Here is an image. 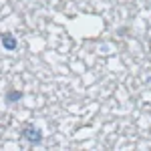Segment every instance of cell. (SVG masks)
I'll use <instances>...</instances> for the list:
<instances>
[{"label": "cell", "mask_w": 151, "mask_h": 151, "mask_svg": "<svg viewBox=\"0 0 151 151\" xmlns=\"http://www.w3.org/2000/svg\"><path fill=\"white\" fill-rule=\"evenodd\" d=\"M22 137L28 143H32V145H38L40 141H42V131L38 127H35V125H28V127L22 129Z\"/></svg>", "instance_id": "obj_1"}, {"label": "cell", "mask_w": 151, "mask_h": 151, "mask_svg": "<svg viewBox=\"0 0 151 151\" xmlns=\"http://www.w3.org/2000/svg\"><path fill=\"white\" fill-rule=\"evenodd\" d=\"M0 42H2V47L6 48V50H14V48L18 47L16 36H12V35H2L0 36Z\"/></svg>", "instance_id": "obj_2"}, {"label": "cell", "mask_w": 151, "mask_h": 151, "mask_svg": "<svg viewBox=\"0 0 151 151\" xmlns=\"http://www.w3.org/2000/svg\"><path fill=\"white\" fill-rule=\"evenodd\" d=\"M24 97L22 91H8L6 93V103H16V101H20Z\"/></svg>", "instance_id": "obj_3"}]
</instances>
